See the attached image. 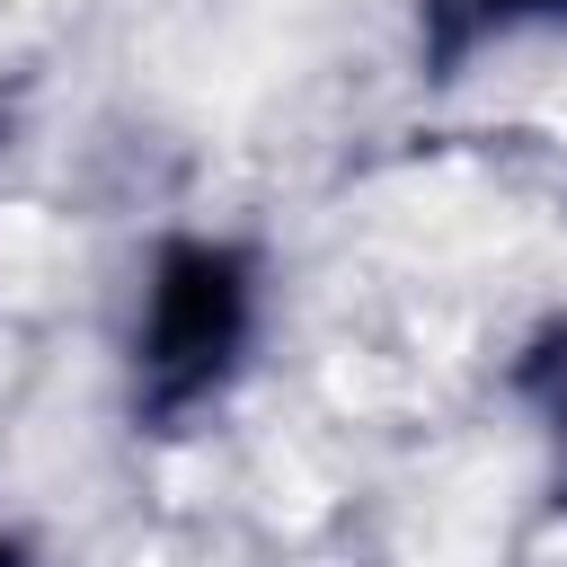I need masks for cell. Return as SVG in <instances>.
I'll use <instances>...</instances> for the list:
<instances>
[{"label":"cell","mask_w":567,"mask_h":567,"mask_svg":"<svg viewBox=\"0 0 567 567\" xmlns=\"http://www.w3.org/2000/svg\"><path fill=\"white\" fill-rule=\"evenodd\" d=\"M434 9V44L470 53V44H514L540 27H567V0H425Z\"/></svg>","instance_id":"2"},{"label":"cell","mask_w":567,"mask_h":567,"mask_svg":"<svg viewBox=\"0 0 567 567\" xmlns=\"http://www.w3.org/2000/svg\"><path fill=\"white\" fill-rule=\"evenodd\" d=\"M257 337V266L230 239H168L151 257L142 284V319H133V381L159 416L204 408Z\"/></svg>","instance_id":"1"}]
</instances>
